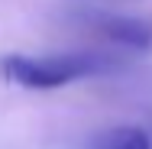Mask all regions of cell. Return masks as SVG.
<instances>
[{
    "label": "cell",
    "instance_id": "obj_2",
    "mask_svg": "<svg viewBox=\"0 0 152 149\" xmlns=\"http://www.w3.org/2000/svg\"><path fill=\"white\" fill-rule=\"evenodd\" d=\"M97 29L117 46L152 49V20H142V16H104Z\"/></svg>",
    "mask_w": 152,
    "mask_h": 149
},
{
    "label": "cell",
    "instance_id": "obj_1",
    "mask_svg": "<svg viewBox=\"0 0 152 149\" xmlns=\"http://www.w3.org/2000/svg\"><path fill=\"white\" fill-rule=\"evenodd\" d=\"M110 62L94 52H58V55H7L0 62V71L7 81L29 91H52L81 78H91L97 71H107Z\"/></svg>",
    "mask_w": 152,
    "mask_h": 149
},
{
    "label": "cell",
    "instance_id": "obj_3",
    "mask_svg": "<svg viewBox=\"0 0 152 149\" xmlns=\"http://www.w3.org/2000/svg\"><path fill=\"white\" fill-rule=\"evenodd\" d=\"M94 149H152V139L142 126H117L97 136Z\"/></svg>",
    "mask_w": 152,
    "mask_h": 149
}]
</instances>
